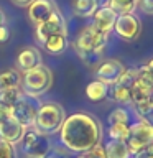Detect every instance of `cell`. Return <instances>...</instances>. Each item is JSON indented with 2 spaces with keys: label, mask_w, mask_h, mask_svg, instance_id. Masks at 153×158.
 <instances>
[{
  "label": "cell",
  "mask_w": 153,
  "mask_h": 158,
  "mask_svg": "<svg viewBox=\"0 0 153 158\" xmlns=\"http://www.w3.org/2000/svg\"><path fill=\"white\" fill-rule=\"evenodd\" d=\"M53 35H68L66 20L59 13V10H56L46 22H43L38 27H35V36H36V41L39 44H43Z\"/></svg>",
  "instance_id": "8"
},
{
  "label": "cell",
  "mask_w": 153,
  "mask_h": 158,
  "mask_svg": "<svg viewBox=\"0 0 153 158\" xmlns=\"http://www.w3.org/2000/svg\"><path fill=\"white\" fill-rule=\"evenodd\" d=\"M22 94V91L18 89H5V91H0V104H3V106L7 107H12L15 101L18 99V96Z\"/></svg>",
  "instance_id": "28"
},
{
  "label": "cell",
  "mask_w": 153,
  "mask_h": 158,
  "mask_svg": "<svg viewBox=\"0 0 153 158\" xmlns=\"http://www.w3.org/2000/svg\"><path fill=\"white\" fill-rule=\"evenodd\" d=\"M64 118H66V112H64L63 106L56 102H46L39 104V109L36 112L33 122V128L38 130L43 135H53V133L59 132Z\"/></svg>",
  "instance_id": "2"
},
{
  "label": "cell",
  "mask_w": 153,
  "mask_h": 158,
  "mask_svg": "<svg viewBox=\"0 0 153 158\" xmlns=\"http://www.w3.org/2000/svg\"><path fill=\"white\" fill-rule=\"evenodd\" d=\"M2 25H5V13L0 10V27H2Z\"/></svg>",
  "instance_id": "39"
},
{
  "label": "cell",
  "mask_w": 153,
  "mask_h": 158,
  "mask_svg": "<svg viewBox=\"0 0 153 158\" xmlns=\"http://www.w3.org/2000/svg\"><path fill=\"white\" fill-rule=\"evenodd\" d=\"M133 110H135V115L138 117V120L153 128V102L133 106Z\"/></svg>",
  "instance_id": "24"
},
{
  "label": "cell",
  "mask_w": 153,
  "mask_h": 158,
  "mask_svg": "<svg viewBox=\"0 0 153 158\" xmlns=\"http://www.w3.org/2000/svg\"><path fill=\"white\" fill-rule=\"evenodd\" d=\"M102 125L87 112H76L64 118L59 128V140L69 152L84 153L101 143Z\"/></svg>",
  "instance_id": "1"
},
{
  "label": "cell",
  "mask_w": 153,
  "mask_h": 158,
  "mask_svg": "<svg viewBox=\"0 0 153 158\" xmlns=\"http://www.w3.org/2000/svg\"><path fill=\"white\" fill-rule=\"evenodd\" d=\"M94 17V22H92V27L101 31L104 35H110V31L114 30V23L117 20V15L112 12L109 7H102V8H97L96 13L92 15Z\"/></svg>",
  "instance_id": "15"
},
{
  "label": "cell",
  "mask_w": 153,
  "mask_h": 158,
  "mask_svg": "<svg viewBox=\"0 0 153 158\" xmlns=\"http://www.w3.org/2000/svg\"><path fill=\"white\" fill-rule=\"evenodd\" d=\"M133 158H153V143L147 148V150H143L142 153H138V155L133 156Z\"/></svg>",
  "instance_id": "35"
},
{
  "label": "cell",
  "mask_w": 153,
  "mask_h": 158,
  "mask_svg": "<svg viewBox=\"0 0 153 158\" xmlns=\"http://www.w3.org/2000/svg\"><path fill=\"white\" fill-rule=\"evenodd\" d=\"M109 122L110 123H125V125H130V114H128V110L125 107H117L110 112Z\"/></svg>",
  "instance_id": "26"
},
{
  "label": "cell",
  "mask_w": 153,
  "mask_h": 158,
  "mask_svg": "<svg viewBox=\"0 0 153 158\" xmlns=\"http://www.w3.org/2000/svg\"><path fill=\"white\" fill-rule=\"evenodd\" d=\"M15 5H18V7H30L35 0H12Z\"/></svg>",
  "instance_id": "36"
},
{
  "label": "cell",
  "mask_w": 153,
  "mask_h": 158,
  "mask_svg": "<svg viewBox=\"0 0 153 158\" xmlns=\"http://www.w3.org/2000/svg\"><path fill=\"white\" fill-rule=\"evenodd\" d=\"M53 86V73L51 69L44 64L30 69V71L23 73L22 76V89L23 94L33 97H39L43 94H46Z\"/></svg>",
  "instance_id": "3"
},
{
  "label": "cell",
  "mask_w": 153,
  "mask_h": 158,
  "mask_svg": "<svg viewBox=\"0 0 153 158\" xmlns=\"http://www.w3.org/2000/svg\"><path fill=\"white\" fill-rule=\"evenodd\" d=\"M114 31L120 36L123 41H133L142 33V22L137 15H117V20L114 23Z\"/></svg>",
  "instance_id": "9"
},
{
  "label": "cell",
  "mask_w": 153,
  "mask_h": 158,
  "mask_svg": "<svg viewBox=\"0 0 153 158\" xmlns=\"http://www.w3.org/2000/svg\"><path fill=\"white\" fill-rule=\"evenodd\" d=\"M0 158H17V150L15 145L8 142L0 140Z\"/></svg>",
  "instance_id": "29"
},
{
  "label": "cell",
  "mask_w": 153,
  "mask_h": 158,
  "mask_svg": "<svg viewBox=\"0 0 153 158\" xmlns=\"http://www.w3.org/2000/svg\"><path fill=\"white\" fill-rule=\"evenodd\" d=\"M109 43V35H104L97 31L92 25H89L84 30H81L77 35V38L72 41V46L82 48V49H91V51H99L104 53Z\"/></svg>",
  "instance_id": "7"
},
{
  "label": "cell",
  "mask_w": 153,
  "mask_h": 158,
  "mask_svg": "<svg viewBox=\"0 0 153 158\" xmlns=\"http://www.w3.org/2000/svg\"><path fill=\"white\" fill-rule=\"evenodd\" d=\"M104 147H105L107 158H132L125 140H114V138H110Z\"/></svg>",
  "instance_id": "17"
},
{
  "label": "cell",
  "mask_w": 153,
  "mask_h": 158,
  "mask_svg": "<svg viewBox=\"0 0 153 158\" xmlns=\"http://www.w3.org/2000/svg\"><path fill=\"white\" fill-rule=\"evenodd\" d=\"M74 51H76L77 58L86 64L87 68H96L102 63V56L104 53H99V51H91V49H82V48H76L72 46Z\"/></svg>",
  "instance_id": "21"
},
{
  "label": "cell",
  "mask_w": 153,
  "mask_h": 158,
  "mask_svg": "<svg viewBox=\"0 0 153 158\" xmlns=\"http://www.w3.org/2000/svg\"><path fill=\"white\" fill-rule=\"evenodd\" d=\"M150 102H153V92H151V99H150Z\"/></svg>",
  "instance_id": "41"
},
{
  "label": "cell",
  "mask_w": 153,
  "mask_h": 158,
  "mask_svg": "<svg viewBox=\"0 0 153 158\" xmlns=\"http://www.w3.org/2000/svg\"><path fill=\"white\" fill-rule=\"evenodd\" d=\"M38 109H39L38 97H33V96H28V94L22 92L18 96V99L15 101V104L10 107V112H12V117L20 125H23L25 128H30V127H33Z\"/></svg>",
  "instance_id": "4"
},
{
  "label": "cell",
  "mask_w": 153,
  "mask_h": 158,
  "mask_svg": "<svg viewBox=\"0 0 153 158\" xmlns=\"http://www.w3.org/2000/svg\"><path fill=\"white\" fill-rule=\"evenodd\" d=\"M39 64H43V56L35 46H25L17 56V69L22 73H27Z\"/></svg>",
  "instance_id": "13"
},
{
  "label": "cell",
  "mask_w": 153,
  "mask_h": 158,
  "mask_svg": "<svg viewBox=\"0 0 153 158\" xmlns=\"http://www.w3.org/2000/svg\"><path fill=\"white\" fill-rule=\"evenodd\" d=\"M137 81V79H135ZM151 99V91H148V89L138 86V84L135 82L130 91V104L132 106H140V104H147L150 102Z\"/></svg>",
  "instance_id": "23"
},
{
  "label": "cell",
  "mask_w": 153,
  "mask_h": 158,
  "mask_svg": "<svg viewBox=\"0 0 153 158\" xmlns=\"http://www.w3.org/2000/svg\"><path fill=\"white\" fill-rule=\"evenodd\" d=\"M44 158H68V155L63 150H59V148H51Z\"/></svg>",
  "instance_id": "33"
},
{
  "label": "cell",
  "mask_w": 153,
  "mask_h": 158,
  "mask_svg": "<svg viewBox=\"0 0 153 158\" xmlns=\"http://www.w3.org/2000/svg\"><path fill=\"white\" fill-rule=\"evenodd\" d=\"M128 127L130 125H125V123H110L109 127V135L114 140H125L127 135H128Z\"/></svg>",
  "instance_id": "27"
},
{
  "label": "cell",
  "mask_w": 153,
  "mask_h": 158,
  "mask_svg": "<svg viewBox=\"0 0 153 158\" xmlns=\"http://www.w3.org/2000/svg\"><path fill=\"white\" fill-rule=\"evenodd\" d=\"M147 68H148V71H150V73H151V76H153V59L147 64Z\"/></svg>",
  "instance_id": "40"
},
{
  "label": "cell",
  "mask_w": 153,
  "mask_h": 158,
  "mask_svg": "<svg viewBox=\"0 0 153 158\" xmlns=\"http://www.w3.org/2000/svg\"><path fill=\"white\" fill-rule=\"evenodd\" d=\"M10 40V30L5 27V25H2L0 27V43H5Z\"/></svg>",
  "instance_id": "34"
},
{
  "label": "cell",
  "mask_w": 153,
  "mask_h": 158,
  "mask_svg": "<svg viewBox=\"0 0 153 158\" xmlns=\"http://www.w3.org/2000/svg\"><path fill=\"white\" fill-rule=\"evenodd\" d=\"M89 153L92 155V158H107V155H105V147L101 145V143H97L96 147H92L91 150H89Z\"/></svg>",
  "instance_id": "31"
},
{
  "label": "cell",
  "mask_w": 153,
  "mask_h": 158,
  "mask_svg": "<svg viewBox=\"0 0 153 158\" xmlns=\"http://www.w3.org/2000/svg\"><path fill=\"white\" fill-rule=\"evenodd\" d=\"M125 143H127V148L130 152V155L137 156L138 153L147 150L153 143V128L148 127L147 123L140 122V120L135 123H130Z\"/></svg>",
  "instance_id": "5"
},
{
  "label": "cell",
  "mask_w": 153,
  "mask_h": 158,
  "mask_svg": "<svg viewBox=\"0 0 153 158\" xmlns=\"http://www.w3.org/2000/svg\"><path fill=\"white\" fill-rule=\"evenodd\" d=\"M125 71V66L118 59H105L96 69V79L107 86H112L118 81V77Z\"/></svg>",
  "instance_id": "11"
},
{
  "label": "cell",
  "mask_w": 153,
  "mask_h": 158,
  "mask_svg": "<svg viewBox=\"0 0 153 158\" xmlns=\"http://www.w3.org/2000/svg\"><path fill=\"white\" fill-rule=\"evenodd\" d=\"M76 158H92V155H91L89 152H84V153H79Z\"/></svg>",
  "instance_id": "38"
},
{
  "label": "cell",
  "mask_w": 153,
  "mask_h": 158,
  "mask_svg": "<svg viewBox=\"0 0 153 158\" xmlns=\"http://www.w3.org/2000/svg\"><path fill=\"white\" fill-rule=\"evenodd\" d=\"M137 3L138 0H110L107 7L115 15H128L135 12Z\"/></svg>",
  "instance_id": "22"
},
{
  "label": "cell",
  "mask_w": 153,
  "mask_h": 158,
  "mask_svg": "<svg viewBox=\"0 0 153 158\" xmlns=\"http://www.w3.org/2000/svg\"><path fill=\"white\" fill-rule=\"evenodd\" d=\"M86 94L92 102H101V101H104V99H107V96H109V86L96 79V81L87 84Z\"/></svg>",
  "instance_id": "19"
},
{
  "label": "cell",
  "mask_w": 153,
  "mask_h": 158,
  "mask_svg": "<svg viewBox=\"0 0 153 158\" xmlns=\"http://www.w3.org/2000/svg\"><path fill=\"white\" fill-rule=\"evenodd\" d=\"M68 35H53L44 41L41 46L44 48V51L49 54H63L68 49Z\"/></svg>",
  "instance_id": "16"
},
{
  "label": "cell",
  "mask_w": 153,
  "mask_h": 158,
  "mask_svg": "<svg viewBox=\"0 0 153 158\" xmlns=\"http://www.w3.org/2000/svg\"><path fill=\"white\" fill-rule=\"evenodd\" d=\"M22 84V74L18 69H5L0 73V91L5 89H18Z\"/></svg>",
  "instance_id": "18"
},
{
  "label": "cell",
  "mask_w": 153,
  "mask_h": 158,
  "mask_svg": "<svg viewBox=\"0 0 153 158\" xmlns=\"http://www.w3.org/2000/svg\"><path fill=\"white\" fill-rule=\"evenodd\" d=\"M94 2H96V5H97L99 8H102V7H107L110 0H94Z\"/></svg>",
  "instance_id": "37"
},
{
  "label": "cell",
  "mask_w": 153,
  "mask_h": 158,
  "mask_svg": "<svg viewBox=\"0 0 153 158\" xmlns=\"http://www.w3.org/2000/svg\"><path fill=\"white\" fill-rule=\"evenodd\" d=\"M135 82L138 86H142V87H145V89L153 92V76H151V73L148 71L147 66H142V68L137 69V81Z\"/></svg>",
  "instance_id": "25"
},
{
  "label": "cell",
  "mask_w": 153,
  "mask_h": 158,
  "mask_svg": "<svg viewBox=\"0 0 153 158\" xmlns=\"http://www.w3.org/2000/svg\"><path fill=\"white\" fill-rule=\"evenodd\" d=\"M97 8L99 7L94 0H72V12L76 17H81V18L92 17Z\"/></svg>",
  "instance_id": "20"
},
{
  "label": "cell",
  "mask_w": 153,
  "mask_h": 158,
  "mask_svg": "<svg viewBox=\"0 0 153 158\" xmlns=\"http://www.w3.org/2000/svg\"><path fill=\"white\" fill-rule=\"evenodd\" d=\"M137 7L147 15H153V0H138Z\"/></svg>",
  "instance_id": "30"
},
{
  "label": "cell",
  "mask_w": 153,
  "mask_h": 158,
  "mask_svg": "<svg viewBox=\"0 0 153 158\" xmlns=\"http://www.w3.org/2000/svg\"><path fill=\"white\" fill-rule=\"evenodd\" d=\"M56 10L59 8L54 0H35L28 7V18L33 27H38L39 23L46 22Z\"/></svg>",
  "instance_id": "12"
},
{
  "label": "cell",
  "mask_w": 153,
  "mask_h": 158,
  "mask_svg": "<svg viewBox=\"0 0 153 158\" xmlns=\"http://www.w3.org/2000/svg\"><path fill=\"white\" fill-rule=\"evenodd\" d=\"M25 132H27V128L20 125L13 117H10L3 123H0V140L8 142L12 145H17L18 142H22Z\"/></svg>",
  "instance_id": "14"
},
{
  "label": "cell",
  "mask_w": 153,
  "mask_h": 158,
  "mask_svg": "<svg viewBox=\"0 0 153 158\" xmlns=\"http://www.w3.org/2000/svg\"><path fill=\"white\" fill-rule=\"evenodd\" d=\"M12 117V112H10V107L3 106V104H0V123H3L7 118Z\"/></svg>",
  "instance_id": "32"
},
{
  "label": "cell",
  "mask_w": 153,
  "mask_h": 158,
  "mask_svg": "<svg viewBox=\"0 0 153 158\" xmlns=\"http://www.w3.org/2000/svg\"><path fill=\"white\" fill-rule=\"evenodd\" d=\"M137 79V69H125L115 84H112V97L117 104H130V91Z\"/></svg>",
  "instance_id": "10"
},
{
  "label": "cell",
  "mask_w": 153,
  "mask_h": 158,
  "mask_svg": "<svg viewBox=\"0 0 153 158\" xmlns=\"http://www.w3.org/2000/svg\"><path fill=\"white\" fill-rule=\"evenodd\" d=\"M27 158H35V156H27Z\"/></svg>",
  "instance_id": "42"
},
{
  "label": "cell",
  "mask_w": 153,
  "mask_h": 158,
  "mask_svg": "<svg viewBox=\"0 0 153 158\" xmlns=\"http://www.w3.org/2000/svg\"><path fill=\"white\" fill-rule=\"evenodd\" d=\"M22 148L27 156H35V158H44L48 152L51 150V143H49L48 135H43L33 127L27 128L25 135L22 138Z\"/></svg>",
  "instance_id": "6"
}]
</instances>
